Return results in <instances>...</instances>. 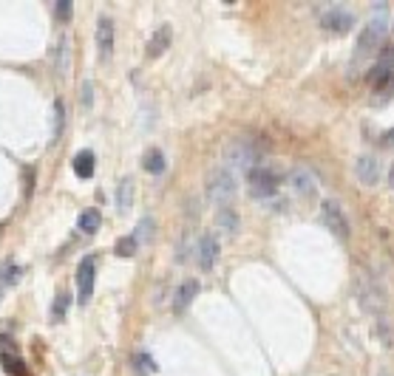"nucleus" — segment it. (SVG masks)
I'll return each mask as SVG.
<instances>
[{"label":"nucleus","mask_w":394,"mask_h":376,"mask_svg":"<svg viewBox=\"0 0 394 376\" xmlns=\"http://www.w3.org/2000/svg\"><path fill=\"white\" fill-rule=\"evenodd\" d=\"M114 40H116L114 20H111V17H100V20H97V51H100V59H108V57H111Z\"/></svg>","instance_id":"11"},{"label":"nucleus","mask_w":394,"mask_h":376,"mask_svg":"<svg viewBox=\"0 0 394 376\" xmlns=\"http://www.w3.org/2000/svg\"><path fill=\"white\" fill-rule=\"evenodd\" d=\"M388 184H391V190H394V167H391V173H388Z\"/></svg>","instance_id":"33"},{"label":"nucleus","mask_w":394,"mask_h":376,"mask_svg":"<svg viewBox=\"0 0 394 376\" xmlns=\"http://www.w3.org/2000/svg\"><path fill=\"white\" fill-rule=\"evenodd\" d=\"M17 277H20V269H17V266H9V269H6V274L0 277V280H3V283H15Z\"/></svg>","instance_id":"29"},{"label":"nucleus","mask_w":394,"mask_h":376,"mask_svg":"<svg viewBox=\"0 0 394 376\" xmlns=\"http://www.w3.org/2000/svg\"><path fill=\"white\" fill-rule=\"evenodd\" d=\"M355 292H357V303L360 308L366 311L372 317H383L386 314V306H388V297H386V289L383 283L366 269L357 272V280H355Z\"/></svg>","instance_id":"1"},{"label":"nucleus","mask_w":394,"mask_h":376,"mask_svg":"<svg viewBox=\"0 0 394 376\" xmlns=\"http://www.w3.org/2000/svg\"><path fill=\"white\" fill-rule=\"evenodd\" d=\"M377 376H394V373H388V370H380V373H377Z\"/></svg>","instance_id":"34"},{"label":"nucleus","mask_w":394,"mask_h":376,"mask_svg":"<svg viewBox=\"0 0 394 376\" xmlns=\"http://www.w3.org/2000/svg\"><path fill=\"white\" fill-rule=\"evenodd\" d=\"M321 28L329 31V35H346V31L355 28V15L341 6H332L321 15Z\"/></svg>","instance_id":"8"},{"label":"nucleus","mask_w":394,"mask_h":376,"mask_svg":"<svg viewBox=\"0 0 394 376\" xmlns=\"http://www.w3.org/2000/svg\"><path fill=\"white\" fill-rule=\"evenodd\" d=\"M0 365H3V370H6L9 376H23V373H26L23 359H20L17 354H12V351H3V354H0Z\"/></svg>","instance_id":"22"},{"label":"nucleus","mask_w":394,"mask_h":376,"mask_svg":"<svg viewBox=\"0 0 394 376\" xmlns=\"http://www.w3.org/2000/svg\"><path fill=\"white\" fill-rule=\"evenodd\" d=\"M170 37H173L170 26H159V28L154 31V37L147 40V57H150V59L162 57V54L168 51V46H170Z\"/></svg>","instance_id":"15"},{"label":"nucleus","mask_w":394,"mask_h":376,"mask_svg":"<svg viewBox=\"0 0 394 376\" xmlns=\"http://www.w3.org/2000/svg\"><path fill=\"white\" fill-rule=\"evenodd\" d=\"M136 249H139V241H136L134 235H125V238L116 241V255H119V258H134Z\"/></svg>","instance_id":"23"},{"label":"nucleus","mask_w":394,"mask_h":376,"mask_svg":"<svg viewBox=\"0 0 394 376\" xmlns=\"http://www.w3.org/2000/svg\"><path fill=\"white\" fill-rule=\"evenodd\" d=\"M131 204H134V181L123 178L119 187H116V207H119V212H128Z\"/></svg>","instance_id":"20"},{"label":"nucleus","mask_w":394,"mask_h":376,"mask_svg":"<svg viewBox=\"0 0 394 376\" xmlns=\"http://www.w3.org/2000/svg\"><path fill=\"white\" fill-rule=\"evenodd\" d=\"M216 227H219V232H222V235L235 238V235H238V227H241L238 212H235L233 207H222V209H219V215H216Z\"/></svg>","instance_id":"16"},{"label":"nucleus","mask_w":394,"mask_h":376,"mask_svg":"<svg viewBox=\"0 0 394 376\" xmlns=\"http://www.w3.org/2000/svg\"><path fill=\"white\" fill-rule=\"evenodd\" d=\"M196 255H199V266L204 272H210L216 263H219V255H222V249H219V241L213 235H202L199 241V249H196Z\"/></svg>","instance_id":"12"},{"label":"nucleus","mask_w":394,"mask_h":376,"mask_svg":"<svg viewBox=\"0 0 394 376\" xmlns=\"http://www.w3.org/2000/svg\"><path fill=\"white\" fill-rule=\"evenodd\" d=\"M63 116H66L63 113V102H57L54 105V142L60 139V133H63Z\"/></svg>","instance_id":"27"},{"label":"nucleus","mask_w":394,"mask_h":376,"mask_svg":"<svg viewBox=\"0 0 394 376\" xmlns=\"http://www.w3.org/2000/svg\"><path fill=\"white\" fill-rule=\"evenodd\" d=\"M142 167H145L150 176H162V173H165V167H168L165 153H162V150H156V147H150V150L145 153V159H142Z\"/></svg>","instance_id":"18"},{"label":"nucleus","mask_w":394,"mask_h":376,"mask_svg":"<svg viewBox=\"0 0 394 376\" xmlns=\"http://www.w3.org/2000/svg\"><path fill=\"white\" fill-rule=\"evenodd\" d=\"M66 68H69V40L60 37V43H57V71L66 74Z\"/></svg>","instance_id":"24"},{"label":"nucleus","mask_w":394,"mask_h":376,"mask_svg":"<svg viewBox=\"0 0 394 376\" xmlns=\"http://www.w3.org/2000/svg\"><path fill=\"white\" fill-rule=\"evenodd\" d=\"M136 359H139V368H145V370H150V373H154V370H156V365H154V362H150V357H147V354H139Z\"/></svg>","instance_id":"30"},{"label":"nucleus","mask_w":394,"mask_h":376,"mask_svg":"<svg viewBox=\"0 0 394 376\" xmlns=\"http://www.w3.org/2000/svg\"><path fill=\"white\" fill-rule=\"evenodd\" d=\"M150 232H154V218H142V221H139V232L134 238L142 241V238H150Z\"/></svg>","instance_id":"28"},{"label":"nucleus","mask_w":394,"mask_h":376,"mask_svg":"<svg viewBox=\"0 0 394 376\" xmlns=\"http://www.w3.org/2000/svg\"><path fill=\"white\" fill-rule=\"evenodd\" d=\"M227 164L235 170V173H253L256 164H258V150L250 139H235L227 144Z\"/></svg>","instance_id":"3"},{"label":"nucleus","mask_w":394,"mask_h":376,"mask_svg":"<svg viewBox=\"0 0 394 376\" xmlns=\"http://www.w3.org/2000/svg\"><path fill=\"white\" fill-rule=\"evenodd\" d=\"M386 28H388V20H386V6L380 3L377 9H375V15L369 17V26H366V31L360 35V51H369V48H377L380 43H383V37H386Z\"/></svg>","instance_id":"5"},{"label":"nucleus","mask_w":394,"mask_h":376,"mask_svg":"<svg viewBox=\"0 0 394 376\" xmlns=\"http://www.w3.org/2000/svg\"><path fill=\"white\" fill-rule=\"evenodd\" d=\"M355 173L360 178V184L375 187L380 181V162L375 159V156H360L357 164H355Z\"/></svg>","instance_id":"13"},{"label":"nucleus","mask_w":394,"mask_h":376,"mask_svg":"<svg viewBox=\"0 0 394 376\" xmlns=\"http://www.w3.org/2000/svg\"><path fill=\"white\" fill-rule=\"evenodd\" d=\"M94 170H97V159H94V153H91V150H80V153L74 156V176L85 181V178L94 176Z\"/></svg>","instance_id":"17"},{"label":"nucleus","mask_w":394,"mask_h":376,"mask_svg":"<svg viewBox=\"0 0 394 376\" xmlns=\"http://www.w3.org/2000/svg\"><path fill=\"white\" fill-rule=\"evenodd\" d=\"M247 187H250V196L253 198H269L278 193V176L267 170V167H256L247 176Z\"/></svg>","instance_id":"6"},{"label":"nucleus","mask_w":394,"mask_h":376,"mask_svg":"<svg viewBox=\"0 0 394 376\" xmlns=\"http://www.w3.org/2000/svg\"><path fill=\"white\" fill-rule=\"evenodd\" d=\"M91 91H94V88H91V82H85V85H82V108L91 105Z\"/></svg>","instance_id":"31"},{"label":"nucleus","mask_w":394,"mask_h":376,"mask_svg":"<svg viewBox=\"0 0 394 376\" xmlns=\"http://www.w3.org/2000/svg\"><path fill=\"white\" fill-rule=\"evenodd\" d=\"M369 79H372L375 85H380V88L394 79V46H383V48H380L377 62H375Z\"/></svg>","instance_id":"9"},{"label":"nucleus","mask_w":394,"mask_h":376,"mask_svg":"<svg viewBox=\"0 0 394 376\" xmlns=\"http://www.w3.org/2000/svg\"><path fill=\"white\" fill-rule=\"evenodd\" d=\"M386 136H388V139H383V142H386V144H394V131H388Z\"/></svg>","instance_id":"32"},{"label":"nucleus","mask_w":394,"mask_h":376,"mask_svg":"<svg viewBox=\"0 0 394 376\" xmlns=\"http://www.w3.org/2000/svg\"><path fill=\"white\" fill-rule=\"evenodd\" d=\"M289 184H292V190L301 196V198H315L318 196V178L312 176V170L307 167H295L289 173Z\"/></svg>","instance_id":"10"},{"label":"nucleus","mask_w":394,"mask_h":376,"mask_svg":"<svg viewBox=\"0 0 394 376\" xmlns=\"http://www.w3.org/2000/svg\"><path fill=\"white\" fill-rule=\"evenodd\" d=\"M321 218H323V227H326L332 235H335L338 241H346V238H349V232H352L349 218H346L343 207H341L335 198L321 201Z\"/></svg>","instance_id":"4"},{"label":"nucleus","mask_w":394,"mask_h":376,"mask_svg":"<svg viewBox=\"0 0 394 376\" xmlns=\"http://www.w3.org/2000/svg\"><path fill=\"white\" fill-rule=\"evenodd\" d=\"M196 294H199V283H196V280H185V283L176 289V297H173V311H176V314H185L188 306L196 300Z\"/></svg>","instance_id":"14"},{"label":"nucleus","mask_w":394,"mask_h":376,"mask_svg":"<svg viewBox=\"0 0 394 376\" xmlns=\"http://www.w3.org/2000/svg\"><path fill=\"white\" fill-rule=\"evenodd\" d=\"M69 306H71V294H69V292H57L54 306H51V317H54V323H63V320H66Z\"/></svg>","instance_id":"21"},{"label":"nucleus","mask_w":394,"mask_h":376,"mask_svg":"<svg viewBox=\"0 0 394 376\" xmlns=\"http://www.w3.org/2000/svg\"><path fill=\"white\" fill-rule=\"evenodd\" d=\"M94 280H97V261L88 255L77 266V300L82 306L91 303V294H94Z\"/></svg>","instance_id":"7"},{"label":"nucleus","mask_w":394,"mask_h":376,"mask_svg":"<svg viewBox=\"0 0 394 376\" xmlns=\"http://www.w3.org/2000/svg\"><path fill=\"white\" fill-rule=\"evenodd\" d=\"M377 334H380V339H383V346L386 348H391V331H388V320H386V314L383 317H377Z\"/></svg>","instance_id":"26"},{"label":"nucleus","mask_w":394,"mask_h":376,"mask_svg":"<svg viewBox=\"0 0 394 376\" xmlns=\"http://www.w3.org/2000/svg\"><path fill=\"white\" fill-rule=\"evenodd\" d=\"M71 12H74V3H71V0H57L54 15H57L60 23H69V20H71Z\"/></svg>","instance_id":"25"},{"label":"nucleus","mask_w":394,"mask_h":376,"mask_svg":"<svg viewBox=\"0 0 394 376\" xmlns=\"http://www.w3.org/2000/svg\"><path fill=\"white\" fill-rule=\"evenodd\" d=\"M235 193H238V184H235L233 170L219 167V170H213V173L207 176V198L213 201V204H219V209L230 207L233 198H235Z\"/></svg>","instance_id":"2"},{"label":"nucleus","mask_w":394,"mask_h":376,"mask_svg":"<svg viewBox=\"0 0 394 376\" xmlns=\"http://www.w3.org/2000/svg\"><path fill=\"white\" fill-rule=\"evenodd\" d=\"M100 224H102V215H100V209H82L80 212V221H77V227H80V232H85V235H94L97 229H100Z\"/></svg>","instance_id":"19"}]
</instances>
